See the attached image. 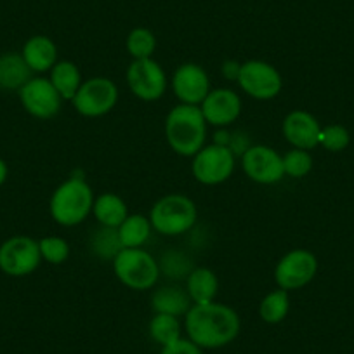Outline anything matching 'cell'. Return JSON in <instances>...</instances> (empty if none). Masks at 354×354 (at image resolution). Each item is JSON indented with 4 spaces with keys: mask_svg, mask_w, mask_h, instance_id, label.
<instances>
[{
    "mask_svg": "<svg viewBox=\"0 0 354 354\" xmlns=\"http://www.w3.org/2000/svg\"><path fill=\"white\" fill-rule=\"evenodd\" d=\"M185 332L192 342L205 349H219L233 342L241 330L238 313L223 302L193 304L185 315Z\"/></svg>",
    "mask_w": 354,
    "mask_h": 354,
    "instance_id": "obj_1",
    "label": "cell"
},
{
    "mask_svg": "<svg viewBox=\"0 0 354 354\" xmlns=\"http://www.w3.org/2000/svg\"><path fill=\"white\" fill-rule=\"evenodd\" d=\"M207 129L200 106L192 104H177L167 113L163 132H165L167 145L174 153L193 158L203 146L207 145Z\"/></svg>",
    "mask_w": 354,
    "mask_h": 354,
    "instance_id": "obj_2",
    "label": "cell"
},
{
    "mask_svg": "<svg viewBox=\"0 0 354 354\" xmlns=\"http://www.w3.org/2000/svg\"><path fill=\"white\" fill-rule=\"evenodd\" d=\"M93 188L84 177L73 176L61 183L49 200L50 217L63 227H73L84 223L94 207Z\"/></svg>",
    "mask_w": 354,
    "mask_h": 354,
    "instance_id": "obj_3",
    "label": "cell"
},
{
    "mask_svg": "<svg viewBox=\"0 0 354 354\" xmlns=\"http://www.w3.org/2000/svg\"><path fill=\"white\" fill-rule=\"evenodd\" d=\"M148 217L153 231L162 236H181L196 224L198 209L189 196L170 193L153 203Z\"/></svg>",
    "mask_w": 354,
    "mask_h": 354,
    "instance_id": "obj_4",
    "label": "cell"
},
{
    "mask_svg": "<svg viewBox=\"0 0 354 354\" xmlns=\"http://www.w3.org/2000/svg\"><path fill=\"white\" fill-rule=\"evenodd\" d=\"M111 264L117 280L131 290H149L162 274L158 261L145 248H122Z\"/></svg>",
    "mask_w": 354,
    "mask_h": 354,
    "instance_id": "obj_5",
    "label": "cell"
},
{
    "mask_svg": "<svg viewBox=\"0 0 354 354\" xmlns=\"http://www.w3.org/2000/svg\"><path fill=\"white\" fill-rule=\"evenodd\" d=\"M118 85L108 77H93L82 82L71 100L75 111L85 118H100L110 113L118 103Z\"/></svg>",
    "mask_w": 354,
    "mask_h": 354,
    "instance_id": "obj_6",
    "label": "cell"
},
{
    "mask_svg": "<svg viewBox=\"0 0 354 354\" xmlns=\"http://www.w3.org/2000/svg\"><path fill=\"white\" fill-rule=\"evenodd\" d=\"M236 82L248 97L257 101L274 100L283 88V78L277 66L262 59L241 63Z\"/></svg>",
    "mask_w": 354,
    "mask_h": 354,
    "instance_id": "obj_7",
    "label": "cell"
},
{
    "mask_svg": "<svg viewBox=\"0 0 354 354\" xmlns=\"http://www.w3.org/2000/svg\"><path fill=\"white\" fill-rule=\"evenodd\" d=\"M236 156L226 146L205 145L192 158V174L203 186H219L234 172Z\"/></svg>",
    "mask_w": 354,
    "mask_h": 354,
    "instance_id": "obj_8",
    "label": "cell"
},
{
    "mask_svg": "<svg viewBox=\"0 0 354 354\" xmlns=\"http://www.w3.org/2000/svg\"><path fill=\"white\" fill-rule=\"evenodd\" d=\"M318 274V257L306 248H294L278 261L274 268V281L278 288L294 290L308 287Z\"/></svg>",
    "mask_w": 354,
    "mask_h": 354,
    "instance_id": "obj_9",
    "label": "cell"
},
{
    "mask_svg": "<svg viewBox=\"0 0 354 354\" xmlns=\"http://www.w3.org/2000/svg\"><path fill=\"white\" fill-rule=\"evenodd\" d=\"M42 262L39 241L32 236L16 234L0 245V271L8 277L23 278L37 271Z\"/></svg>",
    "mask_w": 354,
    "mask_h": 354,
    "instance_id": "obj_10",
    "label": "cell"
},
{
    "mask_svg": "<svg viewBox=\"0 0 354 354\" xmlns=\"http://www.w3.org/2000/svg\"><path fill=\"white\" fill-rule=\"evenodd\" d=\"M127 85L131 93L145 103L162 100L169 87V78L158 61L132 59L127 68Z\"/></svg>",
    "mask_w": 354,
    "mask_h": 354,
    "instance_id": "obj_11",
    "label": "cell"
},
{
    "mask_svg": "<svg viewBox=\"0 0 354 354\" xmlns=\"http://www.w3.org/2000/svg\"><path fill=\"white\" fill-rule=\"evenodd\" d=\"M240 165L250 181L257 185H277L285 177L283 155L266 145H252L240 156Z\"/></svg>",
    "mask_w": 354,
    "mask_h": 354,
    "instance_id": "obj_12",
    "label": "cell"
},
{
    "mask_svg": "<svg viewBox=\"0 0 354 354\" xmlns=\"http://www.w3.org/2000/svg\"><path fill=\"white\" fill-rule=\"evenodd\" d=\"M18 96L26 113L39 120L54 118L59 113L61 104H63V97L46 77L30 78L18 91Z\"/></svg>",
    "mask_w": 354,
    "mask_h": 354,
    "instance_id": "obj_13",
    "label": "cell"
},
{
    "mask_svg": "<svg viewBox=\"0 0 354 354\" xmlns=\"http://www.w3.org/2000/svg\"><path fill=\"white\" fill-rule=\"evenodd\" d=\"M174 96L179 104L200 106L210 93V78L205 68L196 63H183L177 66L169 80Z\"/></svg>",
    "mask_w": 354,
    "mask_h": 354,
    "instance_id": "obj_14",
    "label": "cell"
},
{
    "mask_svg": "<svg viewBox=\"0 0 354 354\" xmlns=\"http://www.w3.org/2000/svg\"><path fill=\"white\" fill-rule=\"evenodd\" d=\"M200 110L207 124L217 129H227L240 118L241 97L233 88H210V93L200 104Z\"/></svg>",
    "mask_w": 354,
    "mask_h": 354,
    "instance_id": "obj_15",
    "label": "cell"
},
{
    "mask_svg": "<svg viewBox=\"0 0 354 354\" xmlns=\"http://www.w3.org/2000/svg\"><path fill=\"white\" fill-rule=\"evenodd\" d=\"M319 132L322 125L318 118L306 110L290 111L281 124V134L292 148L311 151L319 146Z\"/></svg>",
    "mask_w": 354,
    "mask_h": 354,
    "instance_id": "obj_16",
    "label": "cell"
},
{
    "mask_svg": "<svg viewBox=\"0 0 354 354\" xmlns=\"http://www.w3.org/2000/svg\"><path fill=\"white\" fill-rule=\"evenodd\" d=\"M21 56L33 73H47L57 63V46L47 35H33L25 42Z\"/></svg>",
    "mask_w": 354,
    "mask_h": 354,
    "instance_id": "obj_17",
    "label": "cell"
},
{
    "mask_svg": "<svg viewBox=\"0 0 354 354\" xmlns=\"http://www.w3.org/2000/svg\"><path fill=\"white\" fill-rule=\"evenodd\" d=\"M192 306L193 302L186 288L177 287V285H165V287L156 288L151 295L153 311L162 313V315H172L181 318L189 311Z\"/></svg>",
    "mask_w": 354,
    "mask_h": 354,
    "instance_id": "obj_18",
    "label": "cell"
},
{
    "mask_svg": "<svg viewBox=\"0 0 354 354\" xmlns=\"http://www.w3.org/2000/svg\"><path fill=\"white\" fill-rule=\"evenodd\" d=\"M185 281V288L193 304H209L216 301L219 292V278L210 268H193Z\"/></svg>",
    "mask_w": 354,
    "mask_h": 354,
    "instance_id": "obj_19",
    "label": "cell"
},
{
    "mask_svg": "<svg viewBox=\"0 0 354 354\" xmlns=\"http://www.w3.org/2000/svg\"><path fill=\"white\" fill-rule=\"evenodd\" d=\"M93 214L94 219L100 223V226L117 230L127 219L129 207L125 200L117 193H101L94 200Z\"/></svg>",
    "mask_w": 354,
    "mask_h": 354,
    "instance_id": "obj_20",
    "label": "cell"
},
{
    "mask_svg": "<svg viewBox=\"0 0 354 354\" xmlns=\"http://www.w3.org/2000/svg\"><path fill=\"white\" fill-rule=\"evenodd\" d=\"M32 77L33 71L25 63L21 54L8 53L0 56V88L2 91H19Z\"/></svg>",
    "mask_w": 354,
    "mask_h": 354,
    "instance_id": "obj_21",
    "label": "cell"
},
{
    "mask_svg": "<svg viewBox=\"0 0 354 354\" xmlns=\"http://www.w3.org/2000/svg\"><path fill=\"white\" fill-rule=\"evenodd\" d=\"M49 80L59 93V96L63 97V101H71L80 88L84 78H82L80 68L73 61L63 59L57 61L53 70L49 71Z\"/></svg>",
    "mask_w": 354,
    "mask_h": 354,
    "instance_id": "obj_22",
    "label": "cell"
},
{
    "mask_svg": "<svg viewBox=\"0 0 354 354\" xmlns=\"http://www.w3.org/2000/svg\"><path fill=\"white\" fill-rule=\"evenodd\" d=\"M118 238L124 248H142L153 233L148 216L142 214H129L127 219L117 227Z\"/></svg>",
    "mask_w": 354,
    "mask_h": 354,
    "instance_id": "obj_23",
    "label": "cell"
},
{
    "mask_svg": "<svg viewBox=\"0 0 354 354\" xmlns=\"http://www.w3.org/2000/svg\"><path fill=\"white\" fill-rule=\"evenodd\" d=\"M183 330H185V325L181 319L172 315H162V313H155L148 325L149 337L162 347L181 339Z\"/></svg>",
    "mask_w": 354,
    "mask_h": 354,
    "instance_id": "obj_24",
    "label": "cell"
},
{
    "mask_svg": "<svg viewBox=\"0 0 354 354\" xmlns=\"http://www.w3.org/2000/svg\"><path fill=\"white\" fill-rule=\"evenodd\" d=\"M290 311V295L287 290L274 288L266 294L259 304V316L268 325H278L283 322Z\"/></svg>",
    "mask_w": 354,
    "mask_h": 354,
    "instance_id": "obj_25",
    "label": "cell"
},
{
    "mask_svg": "<svg viewBox=\"0 0 354 354\" xmlns=\"http://www.w3.org/2000/svg\"><path fill=\"white\" fill-rule=\"evenodd\" d=\"M125 47L132 59H149L156 50V37L149 28L136 26L129 32Z\"/></svg>",
    "mask_w": 354,
    "mask_h": 354,
    "instance_id": "obj_26",
    "label": "cell"
},
{
    "mask_svg": "<svg viewBox=\"0 0 354 354\" xmlns=\"http://www.w3.org/2000/svg\"><path fill=\"white\" fill-rule=\"evenodd\" d=\"M88 245H91L93 254L103 259V261H113L118 252L124 248L120 243V238H118L117 230L104 226H100V230L93 233Z\"/></svg>",
    "mask_w": 354,
    "mask_h": 354,
    "instance_id": "obj_27",
    "label": "cell"
},
{
    "mask_svg": "<svg viewBox=\"0 0 354 354\" xmlns=\"http://www.w3.org/2000/svg\"><path fill=\"white\" fill-rule=\"evenodd\" d=\"M315 160L308 149L292 148L283 155V170L285 176L292 177V179H302L308 176L313 170Z\"/></svg>",
    "mask_w": 354,
    "mask_h": 354,
    "instance_id": "obj_28",
    "label": "cell"
},
{
    "mask_svg": "<svg viewBox=\"0 0 354 354\" xmlns=\"http://www.w3.org/2000/svg\"><path fill=\"white\" fill-rule=\"evenodd\" d=\"M40 255L42 261L49 262L53 266H59L68 261L70 257V243L61 236H44L39 240Z\"/></svg>",
    "mask_w": 354,
    "mask_h": 354,
    "instance_id": "obj_29",
    "label": "cell"
},
{
    "mask_svg": "<svg viewBox=\"0 0 354 354\" xmlns=\"http://www.w3.org/2000/svg\"><path fill=\"white\" fill-rule=\"evenodd\" d=\"M351 145V132L340 124H330L322 127L319 132V146L332 153H340Z\"/></svg>",
    "mask_w": 354,
    "mask_h": 354,
    "instance_id": "obj_30",
    "label": "cell"
},
{
    "mask_svg": "<svg viewBox=\"0 0 354 354\" xmlns=\"http://www.w3.org/2000/svg\"><path fill=\"white\" fill-rule=\"evenodd\" d=\"M160 264V273L165 271L167 277L170 278H188V274L192 273V266H189V259L186 257L181 252H167L162 257Z\"/></svg>",
    "mask_w": 354,
    "mask_h": 354,
    "instance_id": "obj_31",
    "label": "cell"
},
{
    "mask_svg": "<svg viewBox=\"0 0 354 354\" xmlns=\"http://www.w3.org/2000/svg\"><path fill=\"white\" fill-rule=\"evenodd\" d=\"M160 354H203V349L196 346L195 342H192L188 337H181L176 342L162 347Z\"/></svg>",
    "mask_w": 354,
    "mask_h": 354,
    "instance_id": "obj_32",
    "label": "cell"
},
{
    "mask_svg": "<svg viewBox=\"0 0 354 354\" xmlns=\"http://www.w3.org/2000/svg\"><path fill=\"white\" fill-rule=\"evenodd\" d=\"M241 63L238 61H226L223 64V75L227 78V80H236L238 73H240Z\"/></svg>",
    "mask_w": 354,
    "mask_h": 354,
    "instance_id": "obj_33",
    "label": "cell"
},
{
    "mask_svg": "<svg viewBox=\"0 0 354 354\" xmlns=\"http://www.w3.org/2000/svg\"><path fill=\"white\" fill-rule=\"evenodd\" d=\"M8 176H9V167L4 160L0 158V186L4 185L8 181Z\"/></svg>",
    "mask_w": 354,
    "mask_h": 354,
    "instance_id": "obj_34",
    "label": "cell"
}]
</instances>
